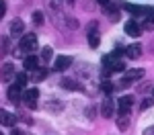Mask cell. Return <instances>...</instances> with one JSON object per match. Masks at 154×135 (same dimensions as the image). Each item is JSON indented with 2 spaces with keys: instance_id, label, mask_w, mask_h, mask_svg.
<instances>
[{
  "instance_id": "cell-1",
  "label": "cell",
  "mask_w": 154,
  "mask_h": 135,
  "mask_svg": "<svg viewBox=\"0 0 154 135\" xmlns=\"http://www.w3.org/2000/svg\"><path fill=\"white\" fill-rule=\"evenodd\" d=\"M103 68L107 70V74L123 72L125 63H123V60H119V57H115V55H105V57H103Z\"/></svg>"
},
{
  "instance_id": "cell-2",
  "label": "cell",
  "mask_w": 154,
  "mask_h": 135,
  "mask_svg": "<svg viewBox=\"0 0 154 135\" xmlns=\"http://www.w3.org/2000/svg\"><path fill=\"white\" fill-rule=\"evenodd\" d=\"M86 39H88V47H93V49L99 47V43H101V35H99V23H97V21H93V23L88 25Z\"/></svg>"
},
{
  "instance_id": "cell-3",
  "label": "cell",
  "mask_w": 154,
  "mask_h": 135,
  "mask_svg": "<svg viewBox=\"0 0 154 135\" xmlns=\"http://www.w3.org/2000/svg\"><path fill=\"white\" fill-rule=\"evenodd\" d=\"M144 74H146V72H144L142 68H140V70H130V72L125 74V78H121V82H119V88H128L131 82H138V80H142Z\"/></svg>"
},
{
  "instance_id": "cell-4",
  "label": "cell",
  "mask_w": 154,
  "mask_h": 135,
  "mask_svg": "<svg viewBox=\"0 0 154 135\" xmlns=\"http://www.w3.org/2000/svg\"><path fill=\"white\" fill-rule=\"evenodd\" d=\"M19 45H21L23 51H35L37 49V35L35 33H27V35H23Z\"/></svg>"
},
{
  "instance_id": "cell-5",
  "label": "cell",
  "mask_w": 154,
  "mask_h": 135,
  "mask_svg": "<svg viewBox=\"0 0 154 135\" xmlns=\"http://www.w3.org/2000/svg\"><path fill=\"white\" fill-rule=\"evenodd\" d=\"M37 98H39L37 88H29V90H25V92H23V100H25V104H27L29 109H35V107H37Z\"/></svg>"
},
{
  "instance_id": "cell-6",
  "label": "cell",
  "mask_w": 154,
  "mask_h": 135,
  "mask_svg": "<svg viewBox=\"0 0 154 135\" xmlns=\"http://www.w3.org/2000/svg\"><path fill=\"white\" fill-rule=\"evenodd\" d=\"M70 66H72V57H68V55H58V60L54 61V70L56 72H66Z\"/></svg>"
},
{
  "instance_id": "cell-7",
  "label": "cell",
  "mask_w": 154,
  "mask_h": 135,
  "mask_svg": "<svg viewBox=\"0 0 154 135\" xmlns=\"http://www.w3.org/2000/svg\"><path fill=\"white\" fill-rule=\"evenodd\" d=\"M123 27H125V33H128L130 37H140V33H142L140 23H138V21H134V19H130V21L123 25Z\"/></svg>"
},
{
  "instance_id": "cell-8",
  "label": "cell",
  "mask_w": 154,
  "mask_h": 135,
  "mask_svg": "<svg viewBox=\"0 0 154 135\" xmlns=\"http://www.w3.org/2000/svg\"><path fill=\"white\" fill-rule=\"evenodd\" d=\"M131 107H134V96H121L117 100V109L121 115H128Z\"/></svg>"
},
{
  "instance_id": "cell-9",
  "label": "cell",
  "mask_w": 154,
  "mask_h": 135,
  "mask_svg": "<svg viewBox=\"0 0 154 135\" xmlns=\"http://www.w3.org/2000/svg\"><path fill=\"white\" fill-rule=\"evenodd\" d=\"M11 35L14 37H23L25 35V23L21 19H12L11 21Z\"/></svg>"
},
{
  "instance_id": "cell-10",
  "label": "cell",
  "mask_w": 154,
  "mask_h": 135,
  "mask_svg": "<svg viewBox=\"0 0 154 135\" xmlns=\"http://www.w3.org/2000/svg\"><path fill=\"white\" fill-rule=\"evenodd\" d=\"M21 92H23V88H19L17 84H12V86H8L6 96H8V100H11V102H19V100H21V96H23Z\"/></svg>"
},
{
  "instance_id": "cell-11",
  "label": "cell",
  "mask_w": 154,
  "mask_h": 135,
  "mask_svg": "<svg viewBox=\"0 0 154 135\" xmlns=\"http://www.w3.org/2000/svg\"><path fill=\"white\" fill-rule=\"evenodd\" d=\"M23 66H25V70L35 72L37 68H39V57H35V55H27V57H23Z\"/></svg>"
},
{
  "instance_id": "cell-12",
  "label": "cell",
  "mask_w": 154,
  "mask_h": 135,
  "mask_svg": "<svg viewBox=\"0 0 154 135\" xmlns=\"http://www.w3.org/2000/svg\"><path fill=\"white\" fill-rule=\"evenodd\" d=\"M123 8L128 12H131L134 16H144V14H148L150 8H144V6H136V4H123Z\"/></svg>"
},
{
  "instance_id": "cell-13",
  "label": "cell",
  "mask_w": 154,
  "mask_h": 135,
  "mask_svg": "<svg viewBox=\"0 0 154 135\" xmlns=\"http://www.w3.org/2000/svg\"><path fill=\"white\" fill-rule=\"evenodd\" d=\"M140 53H142V47H140V43H131L125 47V55L130 57V60H138L140 57Z\"/></svg>"
},
{
  "instance_id": "cell-14",
  "label": "cell",
  "mask_w": 154,
  "mask_h": 135,
  "mask_svg": "<svg viewBox=\"0 0 154 135\" xmlns=\"http://www.w3.org/2000/svg\"><path fill=\"white\" fill-rule=\"evenodd\" d=\"M101 115L105 117V119H109V117H113V100L107 96L105 100H103V104H101Z\"/></svg>"
},
{
  "instance_id": "cell-15",
  "label": "cell",
  "mask_w": 154,
  "mask_h": 135,
  "mask_svg": "<svg viewBox=\"0 0 154 135\" xmlns=\"http://www.w3.org/2000/svg\"><path fill=\"white\" fill-rule=\"evenodd\" d=\"M17 74H14V68H12V63H4L2 66V82H8L11 78H14Z\"/></svg>"
},
{
  "instance_id": "cell-16",
  "label": "cell",
  "mask_w": 154,
  "mask_h": 135,
  "mask_svg": "<svg viewBox=\"0 0 154 135\" xmlns=\"http://www.w3.org/2000/svg\"><path fill=\"white\" fill-rule=\"evenodd\" d=\"M62 86L68 88V90H80V88H82V84H80L78 80H72V78H64V80H62Z\"/></svg>"
},
{
  "instance_id": "cell-17",
  "label": "cell",
  "mask_w": 154,
  "mask_h": 135,
  "mask_svg": "<svg viewBox=\"0 0 154 135\" xmlns=\"http://www.w3.org/2000/svg\"><path fill=\"white\" fill-rule=\"evenodd\" d=\"M105 14L111 19V21H119V6H115V4L105 6Z\"/></svg>"
},
{
  "instance_id": "cell-18",
  "label": "cell",
  "mask_w": 154,
  "mask_h": 135,
  "mask_svg": "<svg viewBox=\"0 0 154 135\" xmlns=\"http://www.w3.org/2000/svg\"><path fill=\"white\" fill-rule=\"evenodd\" d=\"M45 4H48L49 12H62V4H64V0H45Z\"/></svg>"
},
{
  "instance_id": "cell-19",
  "label": "cell",
  "mask_w": 154,
  "mask_h": 135,
  "mask_svg": "<svg viewBox=\"0 0 154 135\" xmlns=\"http://www.w3.org/2000/svg\"><path fill=\"white\" fill-rule=\"evenodd\" d=\"M45 78H48V70H45V68H37L35 72H33V76H31L33 82H41V80H45Z\"/></svg>"
},
{
  "instance_id": "cell-20",
  "label": "cell",
  "mask_w": 154,
  "mask_h": 135,
  "mask_svg": "<svg viewBox=\"0 0 154 135\" xmlns=\"http://www.w3.org/2000/svg\"><path fill=\"white\" fill-rule=\"evenodd\" d=\"M0 119H2V125H14L17 123V117L11 115V113H6V110L0 113Z\"/></svg>"
},
{
  "instance_id": "cell-21",
  "label": "cell",
  "mask_w": 154,
  "mask_h": 135,
  "mask_svg": "<svg viewBox=\"0 0 154 135\" xmlns=\"http://www.w3.org/2000/svg\"><path fill=\"white\" fill-rule=\"evenodd\" d=\"M14 80H17L14 84L19 86V88H25V86H27V82H29L31 78H29V76H27L25 72H21V74H17V76H14Z\"/></svg>"
},
{
  "instance_id": "cell-22",
  "label": "cell",
  "mask_w": 154,
  "mask_h": 135,
  "mask_svg": "<svg viewBox=\"0 0 154 135\" xmlns=\"http://www.w3.org/2000/svg\"><path fill=\"white\" fill-rule=\"evenodd\" d=\"M128 127H130V115H121L117 119V129L119 131H125Z\"/></svg>"
},
{
  "instance_id": "cell-23",
  "label": "cell",
  "mask_w": 154,
  "mask_h": 135,
  "mask_svg": "<svg viewBox=\"0 0 154 135\" xmlns=\"http://www.w3.org/2000/svg\"><path fill=\"white\" fill-rule=\"evenodd\" d=\"M144 29L152 31L154 29V8H150V12L146 14V21H144Z\"/></svg>"
},
{
  "instance_id": "cell-24",
  "label": "cell",
  "mask_w": 154,
  "mask_h": 135,
  "mask_svg": "<svg viewBox=\"0 0 154 135\" xmlns=\"http://www.w3.org/2000/svg\"><path fill=\"white\" fill-rule=\"evenodd\" d=\"M51 55H54L51 47H43L41 49V63H48V61L51 60Z\"/></svg>"
},
{
  "instance_id": "cell-25",
  "label": "cell",
  "mask_w": 154,
  "mask_h": 135,
  "mask_svg": "<svg viewBox=\"0 0 154 135\" xmlns=\"http://www.w3.org/2000/svg\"><path fill=\"white\" fill-rule=\"evenodd\" d=\"M101 90H103V92H105L107 96H109V94L113 92V84H111L109 80H103V82H101Z\"/></svg>"
},
{
  "instance_id": "cell-26",
  "label": "cell",
  "mask_w": 154,
  "mask_h": 135,
  "mask_svg": "<svg viewBox=\"0 0 154 135\" xmlns=\"http://www.w3.org/2000/svg\"><path fill=\"white\" fill-rule=\"evenodd\" d=\"M33 23H35V25H41V23H43V14H41V10H35V12H33Z\"/></svg>"
},
{
  "instance_id": "cell-27",
  "label": "cell",
  "mask_w": 154,
  "mask_h": 135,
  "mask_svg": "<svg viewBox=\"0 0 154 135\" xmlns=\"http://www.w3.org/2000/svg\"><path fill=\"white\" fill-rule=\"evenodd\" d=\"M152 102H154V98H146V100H142V104H140V110L150 109V107H152Z\"/></svg>"
},
{
  "instance_id": "cell-28",
  "label": "cell",
  "mask_w": 154,
  "mask_h": 135,
  "mask_svg": "<svg viewBox=\"0 0 154 135\" xmlns=\"http://www.w3.org/2000/svg\"><path fill=\"white\" fill-rule=\"evenodd\" d=\"M6 47H8V39L2 37V55H6Z\"/></svg>"
},
{
  "instance_id": "cell-29",
  "label": "cell",
  "mask_w": 154,
  "mask_h": 135,
  "mask_svg": "<svg viewBox=\"0 0 154 135\" xmlns=\"http://www.w3.org/2000/svg\"><path fill=\"white\" fill-rule=\"evenodd\" d=\"M142 135H154V125H152V127H148V129H144Z\"/></svg>"
},
{
  "instance_id": "cell-30",
  "label": "cell",
  "mask_w": 154,
  "mask_h": 135,
  "mask_svg": "<svg viewBox=\"0 0 154 135\" xmlns=\"http://www.w3.org/2000/svg\"><path fill=\"white\" fill-rule=\"evenodd\" d=\"M4 12H6V2L2 0V2H0V14H4Z\"/></svg>"
},
{
  "instance_id": "cell-31",
  "label": "cell",
  "mask_w": 154,
  "mask_h": 135,
  "mask_svg": "<svg viewBox=\"0 0 154 135\" xmlns=\"http://www.w3.org/2000/svg\"><path fill=\"white\" fill-rule=\"evenodd\" d=\"M86 117H91V119H93V117H95V110H93V107H91V109L86 110Z\"/></svg>"
},
{
  "instance_id": "cell-32",
  "label": "cell",
  "mask_w": 154,
  "mask_h": 135,
  "mask_svg": "<svg viewBox=\"0 0 154 135\" xmlns=\"http://www.w3.org/2000/svg\"><path fill=\"white\" fill-rule=\"evenodd\" d=\"M19 117H21V119H23V121H27V123H31V119H29V117H27V115H25V113H21V115H19Z\"/></svg>"
},
{
  "instance_id": "cell-33",
  "label": "cell",
  "mask_w": 154,
  "mask_h": 135,
  "mask_svg": "<svg viewBox=\"0 0 154 135\" xmlns=\"http://www.w3.org/2000/svg\"><path fill=\"white\" fill-rule=\"evenodd\" d=\"M11 135H25L23 131H21V129H12V133Z\"/></svg>"
},
{
  "instance_id": "cell-34",
  "label": "cell",
  "mask_w": 154,
  "mask_h": 135,
  "mask_svg": "<svg viewBox=\"0 0 154 135\" xmlns=\"http://www.w3.org/2000/svg\"><path fill=\"white\" fill-rule=\"evenodd\" d=\"M99 4H103V6H109V0H97Z\"/></svg>"
},
{
  "instance_id": "cell-35",
  "label": "cell",
  "mask_w": 154,
  "mask_h": 135,
  "mask_svg": "<svg viewBox=\"0 0 154 135\" xmlns=\"http://www.w3.org/2000/svg\"><path fill=\"white\" fill-rule=\"evenodd\" d=\"M66 2H68V4H72V2H74V0H66Z\"/></svg>"
},
{
  "instance_id": "cell-36",
  "label": "cell",
  "mask_w": 154,
  "mask_h": 135,
  "mask_svg": "<svg viewBox=\"0 0 154 135\" xmlns=\"http://www.w3.org/2000/svg\"><path fill=\"white\" fill-rule=\"evenodd\" d=\"M152 98H154V94H152Z\"/></svg>"
}]
</instances>
